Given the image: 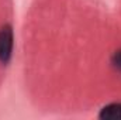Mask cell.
Listing matches in <instances>:
<instances>
[{
  "instance_id": "1",
  "label": "cell",
  "mask_w": 121,
  "mask_h": 120,
  "mask_svg": "<svg viewBox=\"0 0 121 120\" xmlns=\"http://www.w3.org/2000/svg\"><path fill=\"white\" fill-rule=\"evenodd\" d=\"M13 47H14V35L13 28L10 24H4L0 27V62L3 65H7L11 55H13Z\"/></svg>"
},
{
  "instance_id": "2",
  "label": "cell",
  "mask_w": 121,
  "mask_h": 120,
  "mask_svg": "<svg viewBox=\"0 0 121 120\" xmlns=\"http://www.w3.org/2000/svg\"><path fill=\"white\" fill-rule=\"evenodd\" d=\"M99 119L101 120H121V103L114 102L106 105L99 112Z\"/></svg>"
},
{
  "instance_id": "3",
  "label": "cell",
  "mask_w": 121,
  "mask_h": 120,
  "mask_svg": "<svg viewBox=\"0 0 121 120\" xmlns=\"http://www.w3.org/2000/svg\"><path fill=\"white\" fill-rule=\"evenodd\" d=\"M111 64H113V66H114L117 71L121 72V50L116 51V52L113 54V57H111Z\"/></svg>"
}]
</instances>
